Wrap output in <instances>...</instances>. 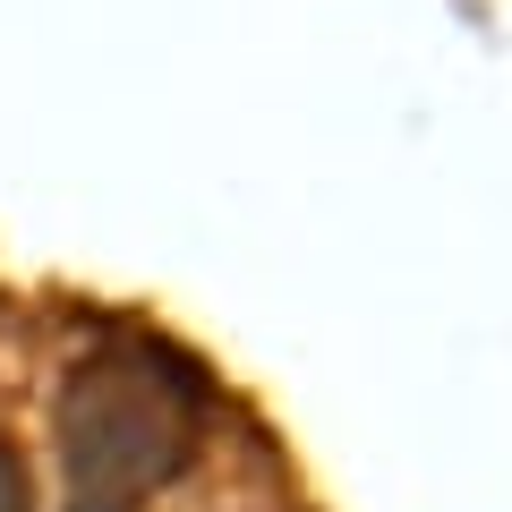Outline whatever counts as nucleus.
I'll return each mask as SVG.
<instances>
[{"label": "nucleus", "instance_id": "1", "mask_svg": "<svg viewBox=\"0 0 512 512\" xmlns=\"http://www.w3.org/2000/svg\"><path fill=\"white\" fill-rule=\"evenodd\" d=\"M214 419V367L163 325L111 316L69 350L52 384L60 512H146L197 461Z\"/></svg>", "mask_w": 512, "mask_h": 512}, {"label": "nucleus", "instance_id": "2", "mask_svg": "<svg viewBox=\"0 0 512 512\" xmlns=\"http://www.w3.org/2000/svg\"><path fill=\"white\" fill-rule=\"evenodd\" d=\"M0 512H35V470L9 436H0Z\"/></svg>", "mask_w": 512, "mask_h": 512}]
</instances>
